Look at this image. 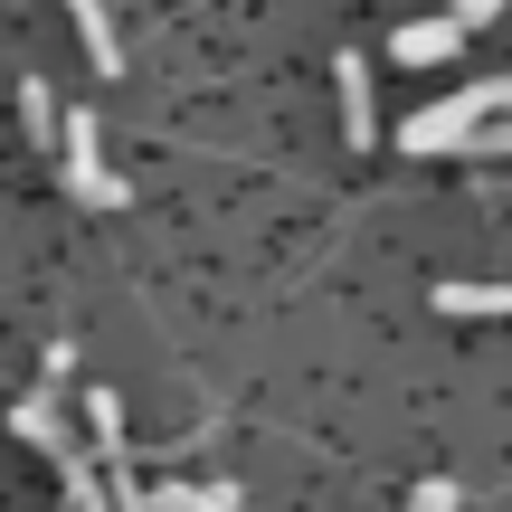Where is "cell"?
<instances>
[{
  "mask_svg": "<svg viewBox=\"0 0 512 512\" xmlns=\"http://www.w3.org/2000/svg\"><path fill=\"white\" fill-rule=\"evenodd\" d=\"M465 152H484V162H503V152H512V124H494V114H484V124H475V143H465Z\"/></svg>",
  "mask_w": 512,
  "mask_h": 512,
  "instance_id": "cell-11",
  "label": "cell"
},
{
  "mask_svg": "<svg viewBox=\"0 0 512 512\" xmlns=\"http://www.w3.org/2000/svg\"><path fill=\"white\" fill-rule=\"evenodd\" d=\"M10 427H19V446H38V456H57V465L76 456V437H67V418H57V399H19Z\"/></svg>",
  "mask_w": 512,
  "mask_h": 512,
  "instance_id": "cell-6",
  "label": "cell"
},
{
  "mask_svg": "<svg viewBox=\"0 0 512 512\" xmlns=\"http://www.w3.org/2000/svg\"><path fill=\"white\" fill-rule=\"evenodd\" d=\"M67 19H76V38H86V67L95 76H124V38H114V10H105V0H67Z\"/></svg>",
  "mask_w": 512,
  "mask_h": 512,
  "instance_id": "cell-5",
  "label": "cell"
},
{
  "mask_svg": "<svg viewBox=\"0 0 512 512\" xmlns=\"http://www.w3.org/2000/svg\"><path fill=\"white\" fill-rule=\"evenodd\" d=\"M332 86H342V143H351V152H370V143H380V114H370V57H361V48H342Z\"/></svg>",
  "mask_w": 512,
  "mask_h": 512,
  "instance_id": "cell-3",
  "label": "cell"
},
{
  "mask_svg": "<svg viewBox=\"0 0 512 512\" xmlns=\"http://www.w3.org/2000/svg\"><path fill=\"white\" fill-rule=\"evenodd\" d=\"M86 418H95V446H105V465H114V456H124V408L95 389V399H86Z\"/></svg>",
  "mask_w": 512,
  "mask_h": 512,
  "instance_id": "cell-10",
  "label": "cell"
},
{
  "mask_svg": "<svg viewBox=\"0 0 512 512\" xmlns=\"http://www.w3.org/2000/svg\"><path fill=\"white\" fill-rule=\"evenodd\" d=\"M57 475H67V503H76V512H95V503H114V484L95 475L86 456H67V465H57Z\"/></svg>",
  "mask_w": 512,
  "mask_h": 512,
  "instance_id": "cell-9",
  "label": "cell"
},
{
  "mask_svg": "<svg viewBox=\"0 0 512 512\" xmlns=\"http://www.w3.org/2000/svg\"><path fill=\"white\" fill-rule=\"evenodd\" d=\"M456 19H465V29H484V19H503V0H456Z\"/></svg>",
  "mask_w": 512,
  "mask_h": 512,
  "instance_id": "cell-13",
  "label": "cell"
},
{
  "mask_svg": "<svg viewBox=\"0 0 512 512\" xmlns=\"http://www.w3.org/2000/svg\"><path fill=\"white\" fill-rule=\"evenodd\" d=\"M238 503V484H152L143 512H228Z\"/></svg>",
  "mask_w": 512,
  "mask_h": 512,
  "instance_id": "cell-7",
  "label": "cell"
},
{
  "mask_svg": "<svg viewBox=\"0 0 512 512\" xmlns=\"http://www.w3.org/2000/svg\"><path fill=\"white\" fill-rule=\"evenodd\" d=\"M503 105H512V76H475V86L437 95L427 114H408V124H399V152H418V162L465 152V143H475V124H484V114H503Z\"/></svg>",
  "mask_w": 512,
  "mask_h": 512,
  "instance_id": "cell-1",
  "label": "cell"
},
{
  "mask_svg": "<svg viewBox=\"0 0 512 512\" xmlns=\"http://www.w3.org/2000/svg\"><path fill=\"white\" fill-rule=\"evenodd\" d=\"M57 162H67V190H76L86 209H114V200H133V190H124V181L105 171V143H95V114H76V105H67V133H57Z\"/></svg>",
  "mask_w": 512,
  "mask_h": 512,
  "instance_id": "cell-2",
  "label": "cell"
},
{
  "mask_svg": "<svg viewBox=\"0 0 512 512\" xmlns=\"http://www.w3.org/2000/svg\"><path fill=\"white\" fill-rule=\"evenodd\" d=\"M456 48H465V19H456V10H437V19H408V29L389 38V57H399V67H446Z\"/></svg>",
  "mask_w": 512,
  "mask_h": 512,
  "instance_id": "cell-4",
  "label": "cell"
},
{
  "mask_svg": "<svg viewBox=\"0 0 512 512\" xmlns=\"http://www.w3.org/2000/svg\"><path fill=\"white\" fill-rule=\"evenodd\" d=\"M408 503H418V512H456L465 494H456V484H446V475H427V484H418V494H408Z\"/></svg>",
  "mask_w": 512,
  "mask_h": 512,
  "instance_id": "cell-12",
  "label": "cell"
},
{
  "mask_svg": "<svg viewBox=\"0 0 512 512\" xmlns=\"http://www.w3.org/2000/svg\"><path fill=\"white\" fill-rule=\"evenodd\" d=\"M437 313H456V323H494V313H512V285H437Z\"/></svg>",
  "mask_w": 512,
  "mask_h": 512,
  "instance_id": "cell-8",
  "label": "cell"
}]
</instances>
